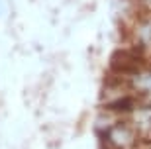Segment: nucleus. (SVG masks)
Returning a JSON list of instances; mask_svg holds the SVG:
<instances>
[{
  "mask_svg": "<svg viewBox=\"0 0 151 149\" xmlns=\"http://www.w3.org/2000/svg\"><path fill=\"white\" fill-rule=\"evenodd\" d=\"M98 137L102 149H141V135L128 118H120Z\"/></svg>",
  "mask_w": 151,
  "mask_h": 149,
  "instance_id": "nucleus-1",
  "label": "nucleus"
},
{
  "mask_svg": "<svg viewBox=\"0 0 151 149\" xmlns=\"http://www.w3.org/2000/svg\"><path fill=\"white\" fill-rule=\"evenodd\" d=\"M128 39L134 49L141 51L147 59H151V12L139 10L129 18Z\"/></svg>",
  "mask_w": 151,
  "mask_h": 149,
  "instance_id": "nucleus-2",
  "label": "nucleus"
},
{
  "mask_svg": "<svg viewBox=\"0 0 151 149\" xmlns=\"http://www.w3.org/2000/svg\"><path fill=\"white\" fill-rule=\"evenodd\" d=\"M141 139H151V100H141L139 106L128 116Z\"/></svg>",
  "mask_w": 151,
  "mask_h": 149,
  "instance_id": "nucleus-3",
  "label": "nucleus"
},
{
  "mask_svg": "<svg viewBox=\"0 0 151 149\" xmlns=\"http://www.w3.org/2000/svg\"><path fill=\"white\" fill-rule=\"evenodd\" d=\"M126 81L129 83L135 94H139L143 100H151V61L145 67H141L139 71H135L134 75H129Z\"/></svg>",
  "mask_w": 151,
  "mask_h": 149,
  "instance_id": "nucleus-4",
  "label": "nucleus"
},
{
  "mask_svg": "<svg viewBox=\"0 0 151 149\" xmlns=\"http://www.w3.org/2000/svg\"><path fill=\"white\" fill-rule=\"evenodd\" d=\"M137 2V8L143 12H151V0H135Z\"/></svg>",
  "mask_w": 151,
  "mask_h": 149,
  "instance_id": "nucleus-5",
  "label": "nucleus"
}]
</instances>
